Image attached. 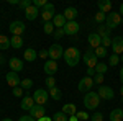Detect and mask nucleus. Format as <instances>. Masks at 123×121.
Returning a JSON list of instances; mask_svg holds the SVG:
<instances>
[{
    "mask_svg": "<svg viewBox=\"0 0 123 121\" xmlns=\"http://www.w3.org/2000/svg\"><path fill=\"white\" fill-rule=\"evenodd\" d=\"M18 121H36V120H33L30 115H25V116H20V120Z\"/></svg>",
    "mask_w": 123,
    "mask_h": 121,
    "instance_id": "nucleus-46",
    "label": "nucleus"
},
{
    "mask_svg": "<svg viewBox=\"0 0 123 121\" xmlns=\"http://www.w3.org/2000/svg\"><path fill=\"white\" fill-rule=\"evenodd\" d=\"M90 121H104V115L100 111H95L92 116H90Z\"/></svg>",
    "mask_w": 123,
    "mask_h": 121,
    "instance_id": "nucleus-38",
    "label": "nucleus"
},
{
    "mask_svg": "<svg viewBox=\"0 0 123 121\" xmlns=\"http://www.w3.org/2000/svg\"><path fill=\"white\" fill-rule=\"evenodd\" d=\"M95 75V69H87V77H94Z\"/></svg>",
    "mask_w": 123,
    "mask_h": 121,
    "instance_id": "nucleus-47",
    "label": "nucleus"
},
{
    "mask_svg": "<svg viewBox=\"0 0 123 121\" xmlns=\"http://www.w3.org/2000/svg\"><path fill=\"white\" fill-rule=\"evenodd\" d=\"M122 23H123V18H122Z\"/></svg>",
    "mask_w": 123,
    "mask_h": 121,
    "instance_id": "nucleus-55",
    "label": "nucleus"
},
{
    "mask_svg": "<svg viewBox=\"0 0 123 121\" xmlns=\"http://www.w3.org/2000/svg\"><path fill=\"white\" fill-rule=\"evenodd\" d=\"M39 13H41V12H39V8H36L35 5H31V7H28V8L25 10V18L30 20V21H33V20L38 18Z\"/></svg>",
    "mask_w": 123,
    "mask_h": 121,
    "instance_id": "nucleus-18",
    "label": "nucleus"
},
{
    "mask_svg": "<svg viewBox=\"0 0 123 121\" xmlns=\"http://www.w3.org/2000/svg\"><path fill=\"white\" fill-rule=\"evenodd\" d=\"M69 121H79V120H77V116L74 115V116H69Z\"/></svg>",
    "mask_w": 123,
    "mask_h": 121,
    "instance_id": "nucleus-49",
    "label": "nucleus"
},
{
    "mask_svg": "<svg viewBox=\"0 0 123 121\" xmlns=\"http://www.w3.org/2000/svg\"><path fill=\"white\" fill-rule=\"evenodd\" d=\"M120 62V56H117V54H112V56L108 57V65L112 67V65H117Z\"/></svg>",
    "mask_w": 123,
    "mask_h": 121,
    "instance_id": "nucleus-35",
    "label": "nucleus"
},
{
    "mask_svg": "<svg viewBox=\"0 0 123 121\" xmlns=\"http://www.w3.org/2000/svg\"><path fill=\"white\" fill-rule=\"evenodd\" d=\"M64 35H67V36H74V35H77L79 33V29H80V25L77 23V21H67L66 26H64Z\"/></svg>",
    "mask_w": 123,
    "mask_h": 121,
    "instance_id": "nucleus-11",
    "label": "nucleus"
},
{
    "mask_svg": "<svg viewBox=\"0 0 123 121\" xmlns=\"http://www.w3.org/2000/svg\"><path fill=\"white\" fill-rule=\"evenodd\" d=\"M105 20H107V15L105 13H102V12H97L95 13V21L97 23H104Z\"/></svg>",
    "mask_w": 123,
    "mask_h": 121,
    "instance_id": "nucleus-37",
    "label": "nucleus"
},
{
    "mask_svg": "<svg viewBox=\"0 0 123 121\" xmlns=\"http://www.w3.org/2000/svg\"><path fill=\"white\" fill-rule=\"evenodd\" d=\"M23 57H25V61H28V62H33V61L38 57V52H36L33 47H28V49L23 52Z\"/></svg>",
    "mask_w": 123,
    "mask_h": 121,
    "instance_id": "nucleus-24",
    "label": "nucleus"
},
{
    "mask_svg": "<svg viewBox=\"0 0 123 121\" xmlns=\"http://www.w3.org/2000/svg\"><path fill=\"white\" fill-rule=\"evenodd\" d=\"M20 87H21L23 90H30V88L33 87V80H31V79H21V84H20Z\"/></svg>",
    "mask_w": 123,
    "mask_h": 121,
    "instance_id": "nucleus-32",
    "label": "nucleus"
},
{
    "mask_svg": "<svg viewBox=\"0 0 123 121\" xmlns=\"http://www.w3.org/2000/svg\"><path fill=\"white\" fill-rule=\"evenodd\" d=\"M84 62L89 65V69H95V65L98 64V62H97V56H95V52H94V49H92V47L85 51V54H84Z\"/></svg>",
    "mask_w": 123,
    "mask_h": 121,
    "instance_id": "nucleus-10",
    "label": "nucleus"
},
{
    "mask_svg": "<svg viewBox=\"0 0 123 121\" xmlns=\"http://www.w3.org/2000/svg\"><path fill=\"white\" fill-rule=\"evenodd\" d=\"M112 49H113V54H117V56L123 54V38L122 36L112 38Z\"/></svg>",
    "mask_w": 123,
    "mask_h": 121,
    "instance_id": "nucleus-13",
    "label": "nucleus"
},
{
    "mask_svg": "<svg viewBox=\"0 0 123 121\" xmlns=\"http://www.w3.org/2000/svg\"><path fill=\"white\" fill-rule=\"evenodd\" d=\"M94 52H95V56H97V57H100V59L107 56V49H105L104 46H98L97 49H94Z\"/></svg>",
    "mask_w": 123,
    "mask_h": 121,
    "instance_id": "nucleus-33",
    "label": "nucleus"
},
{
    "mask_svg": "<svg viewBox=\"0 0 123 121\" xmlns=\"http://www.w3.org/2000/svg\"><path fill=\"white\" fill-rule=\"evenodd\" d=\"M33 5H35L36 8H39V7L44 8V7L48 5V2H46V0H33Z\"/></svg>",
    "mask_w": 123,
    "mask_h": 121,
    "instance_id": "nucleus-39",
    "label": "nucleus"
},
{
    "mask_svg": "<svg viewBox=\"0 0 123 121\" xmlns=\"http://www.w3.org/2000/svg\"><path fill=\"white\" fill-rule=\"evenodd\" d=\"M102 46L107 49L108 46H112V39H110V36H104L102 38Z\"/></svg>",
    "mask_w": 123,
    "mask_h": 121,
    "instance_id": "nucleus-43",
    "label": "nucleus"
},
{
    "mask_svg": "<svg viewBox=\"0 0 123 121\" xmlns=\"http://www.w3.org/2000/svg\"><path fill=\"white\" fill-rule=\"evenodd\" d=\"M122 38H123V36H122Z\"/></svg>",
    "mask_w": 123,
    "mask_h": 121,
    "instance_id": "nucleus-56",
    "label": "nucleus"
},
{
    "mask_svg": "<svg viewBox=\"0 0 123 121\" xmlns=\"http://www.w3.org/2000/svg\"><path fill=\"white\" fill-rule=\"evenodd\" d=\"M48 52H49V57L53 61H56V62H57V59H61V57L64 56V49H62V46L59 43H54L53 46L48 49Z\"/></svg>",
    "mask_w": 123,
    "mask_h": 121,
    "instance_id": "nucleus-8",
    "label": "nucleus"
},
{
    "mask_svg": "<svg viewBox=\"0 0 123 121\" xmlns=\"http://www.w3.org/2000/svg\"><path fill=\"white\" fill-rule=\"evenodd\" d=\"M118 13H120V15H123V3L120 5V12H118Z\"/></svg>",
    "mask_w": 123,
    "mask_h": 121,
    "instance_id": "nucleus-51",
    "label": "nucleus"
},
{
    "mask_svg": "<svg viewBox=\"0 0 123 121\" xmlns=\"http://www.w3.org/2000/svg\"><path fill=\"white\" fill-rule=\"evenodd\" d=\"M92 87H94V77H82L80 80H79V84H77V90L82 93H89L90 90H92Z\"/></svg>",
    "mask_w": 123,
    "mask_h": 121,
    "instance_id": "nucleus-4",
    "label": "nucleus"
},
{
    "mask_svg": "<svg viewBox=\"0 0 123 121\" xmlns=\"http://www.w3.org/2000/svg\"><path fill=\"white\" fill-rule=\"evenodd\" d=\"M100 105V97L97 92H89L84 95V106L87 110H95Z\"/></svg>",
    "mask_w": 123,
    "mask_h": 121,
    "instance_id": "nucleus-2",
    "label": "nucleus"
},
{
    "mask_svg": "<svg viewBox=\"0 0 123 121\" xmlns=\"http://www.w3.org/2000/svg\"><path fill=\"white\" fill-rule=\"evenodd\" d=\"M76 116H77V120H79V121H87L89 118H90L87 111H77V115H76Z\"/></svg>",
    "mask_w": 123,
    "mask_h": 121,
    "instance_id": "nucleus-36",
    "label": "nucleus"
},
{
    "mask_svg": "<svg viewBox=\"0 0 123 121\" xmlns=\"http://www.w3.org/2000/svg\"><path fill=\"white\" fill-rule=\"evenodd\" d=\"M10 33L13 35V36H21L23 33H25V29H26V26H25V23L23 21H20V20H15V21H12L10 23Z\"/></svg>",
    "mask_w": 123,
    "mask_h": 121,
    "instance_id": "nucleus-5",
    "label": "nucleus"
},
{
    "mask_svg": "<svg viewBox=\"0 0 123 121\" xmlns=\"http://www.w3.org/2000/svg\"><path fill=\"white\" fill-rule=\"evenodd\" d=\"M120 95H122V100H123V85H122V88H120Z\"/></svg>",
    "mask_w": 123,
    "mask_h": 121,
    "instance_id": "nucleus-52",
    "label": "nucleus"
},
{
    "mask_svg": "<svg viewBox=\"0 0 123 121\" xmlns=\"http://www.w3.org/2000/svg\"><path fill=\"white\" fill-rule=\"evenodd\" d=\"M35 105H36V103H35V100H33V97H31V95H25V97L21 98V110L30 111Z\"/></svg>",
    "mask_w": 123,
    "mask_h": 121,
    "instance_id": "nucleus-19",
    "label": "nucleus"
},
{
    "mask_svg": "<svg viewBox=\"0 0 123 121\" xmlns=\"http://www.w3.org/2000/svg\"><path fill=\"white\" fill-rule=\"evenodd\" d=\"M64 18L67 20V21H76V18H77V8H74V7H67L66 10H64Z\"/></svg>",
    "mask_w": 123,
    "mask_h": 121,
    "instance_id": "nucleus-21",
    "label": "nucleus"
},
{
    "mask_svg": "<svg viewBox=\"0 0 123 121\" xmlns=\"http://www.w3.org/2000/svg\"><path fill=\"white\" fill-rule=\"evenodd\" d=\"M2 121H13L12 118H5V120H2Z\"/></svg>",
    "mask_w": 123,
    "mask_h": 121,
    "instance_id": "nucleus-53",
    "label": "nucleus"
},
{
    "mask_svg": "<svg viewBox=\"0 0 123 121\" xmlns=\"http://www.w3.org/2000/svg\"><path fill=\"white\" fill-rule=\"evenodd\" d=\"M97 93H98L100 100H112L115 97L113 88H112V87H107V85H100L98 90H97Z\"/></svg>",
    "mask_w": 123,
    "mask_h": 121,
    "instance_id": "nucleus-9",
    "label": "nucleus"
},
{
    "mask_svg": "<svg viewBox=\"0 0 123 121\" xmlns=\"http://www.w3.org/2000/svg\"><path fill=\"white\" fill-rule=\"evenodd\" d=\"M120 61H122V62H123V54H122V56H120Z\"/></svg>",
    "mask_w": 123,
    "mask_h": 121,
    "instance_id": "nucleus-54",
    "label": "nucleus"
},
{
    "mask_svg": "<svg viewBox=\"0 0 123 121\" xmlns=\"http://www.w3.org/2000/svg\"><path fill=\"white\" fill-rule=\"evenodd\" d=\"M120 25H122V15L118 12H110L107 15V20H105V26L108 29H115Z\"/></svg>",
    "mask_w": 123,
    "mask_h": 121,
    "instance_id": "nucleus-3",
    "label": "nucleus"
},
{
    "mask_svg": "<svg viewBox=\"0 0 123 121\" xmlns=\"http://www.w3.org/2000/svg\"><path fill=\"white\" fill-rule=\"evenodd\" d=\"M87 41H89V46L92 49H97L98 46H102V38L98 36L97 33H90L89 38H87Z\"/></svg>",
    "mask_w": 123,
    "mask_h": 121,
    "instance_id": "nucleus-17",
    "label": "nucleus"
},
{
    "mask_svg": "<svg viewBox=\"0 0 123 121\" xmlns=\"http://www.w3.org/2000/svg\"><path fill=\"white\" fill-rule=\"evenodd\" d=\"M62 57H64V61H66V64L69 67H76L79 64V61H80V51L72 46V47H69V49L64 51V56Z\"/></svg>",
    "mask_w": 123,
    "mask_h": 121,
    "instance_id": "nucleus-1",
    "label": "nucleus"
},
{
    "mask_svg": "<svg viewBox=\"0 0 123 121\" xmlns=\"http://www.w3.org/2000/svg\"><path fill=\"white\" fill-rule=\"evenodd\" d=\"M5 79H7V84H8L12 88L20 87V84H21V79L18 77V74H17V72H12V70H10L8 74L5 75Z\"/></svg>",
    "mask_w": 123,
    "mask_h": 121,
    "instance_id": "nucleus-14",
    "label": "nucleus"
},
{
    "mask_svg": "<svg viewBox=\"0 0 123 121\" xmlns=\"http://www.w3.org/2000/svg\"><path fill=\"white\" fill-rule=\"evenodd\" d=\"M8 65H10V69H12V72H17V74H18V72L23 70V61L18 59V57H10Z\"/></svg>",
    "mask_w": 123,
    "mask_h": 121,
    "instance_id": "nucleus-15",
    "label": "nucleus"
},
{
    "mask_svg": "<svg viewBox=\"0 0 123 121\" xmlns=\"http://www.w3.org/2000/svg\"><path fill=\"white\" fill-rule=\"evenodd\" d=\"M54 5L53 3H48L44 8L41 10V13H39V17L43 18V23H48V21H53V18H54Z\"/></svg>",
    "mask_w": 123,
    "mask_h": 121,
    "instance_id": "nucleus-7",
    "label": "nucleus"
},
{
    "mask_svg": "<svg viewBox=\"0 0 123 121\" xmlns=\"http://www.w3.org/2000/svg\"><path fill=\"white\" fill-rule=\"evenodd\" d=\"M123 120V110L120 108H115L110 113V121H122Z\"/></svg>",
    "mask_w": 123,
    "mask_h": 121,
    "instance_id": "nucleus-25",
    "label": "nucleus"
},
{
    "mask_svg": "<svg viewBox=\"0 0 123 121\" xmlns=\"http://www.w3.org/2000/svg\"><path fill=\"white\" fill-rule=\"evenodd\" d=\"M97 7H98V12L108 15V13L112 12V2H110V0H100V2L97 3Z\"/></svg>",
    "mask_w": 123,
    "mask_h": 121,
    "instance_id": "nucleus-20",
    "label": "nucleus"
},
{
    "mask_svg": "<svg viewBox=\"0 0 123 121\" xmlns=\"http://www.w3.org/2000/svg\"><path fill=\"white\" fill-rule=\"evenodd\" d=\"M10 46L15 47V49H20L23 46V38L21 36H12L10 38Z\"/></svg>",
    "mask_w": 123,
    "mask_h": 121,
    "instance_id": "nucleus-26",
    "label": "nucleus"
},
{
    "mask_svg": "<svg viewBox=\"0 0 123 121\" xmlns=\"http://www.w3.org/2000/svg\"><path fill=\"white\" fill-rule=\"evenodd\" d=\"M51 118H53V121H69V116H67L66 113H62V111L54 113Z\"/></svg>",
    "mask_w": 123,
    "mask_h": 121,
    "instance_id": "nucleus-28",
    "label": "nucleus"
},
{
    "mask_svg": "<svg viewBox=\"0 0 123 121\" xmlns=\"http://www.w3.org/2000/svg\"><path fill=\"white\" fill-rule=\"evenodd\" d=\"M107 70H108V65L104 64V62H98L95 65V74H105Z\"/></svg>",
    "mask_w": 123,
    "mask_h": 121,
    "instance_id": "nucleus-30",
    "label": "nucleus"
},
{
    "mask_svg": "<svg viewBox=\"0 0 123 121\" xmlns=\"http://www.w3.org/2000/svg\"><path fill=\"white\" fill-rule=\"evenodd\" d=\"M62 113H66L67 116H74V115H77V108L74 103H66L64 106H62V110H61Z\"/></svg>",
    "mask_w": 123,
    "mask_h": 121,
    "instance_id": "nucleus-23",
    "label": "nucleus"
},
{
    "mask_svg": "<svg viewBox=\"0 0 123 121\" xmlns=\"http://www.w3.org/2000/svg\"><path fill=\"white\" fill-rule=\"evenodd\" d=\"M30 116L33 118V120L38 121L39 118H43V116H46V108L43 106V105H35L31 110H30Z\"/></svg>",
    "mask_w": 123,
    "mask_h": 121,
    "instance_id": "nucleus-12",
    "label": "nucleus"
},
{
    "mask_svg": "<svg viewBox=\"0 0 123 121\" xmlns=\"http://www.w3.org/2000/svg\"><path fill=\"white\" fill-rule=\"evenodd\" d=\"M66 23H67V20L64 18L62 13H56V15H54V18H53V25H54L56 28H64Z\"/></svg>",
    "mask_w": 123,
    "mask_h": 121,
    "instance_id": "nucleus-22",
    "label": "nucleus"
},
{
    "mask_svg": "<svg viewBox=\"0 0 123 121\" xmlns=\"http://www.w3.org/2000/svg\"><path fill=\"white\" fill-rule=\"evenodd\" d=\"M57 72V62L56 61H53V59H49L44 62V74L46 75H54Z\"/></svg>",
    "mask_w": 123,
    "mask_h": 121,
    "instance_id": "nucleus-16",
    "label": "nucleus"
},
{
    "mask_svg": "<svg viewBox=\"0 0 123 121\" xmlns=\"http://www.w3.org/2000/svg\"><path fill=\"white\" fill-rule=\"evenodd\" d=\"M46 87L48 88H54V87H56V79H54L53 75H48L46 77Z\"/></svg>",
    "mask_w": 123,
    "mask_h": 121,
    "instance_id": "nucleus-34",
    "label": "nucleus"
},
{
    "mask_svg": "<svg viewBox=\"0 0 123 121\" xmlns=\"http://www.w3.org/2000/svg\"><path fill=\"white\" fill-rule=\"evenodd\" d=\"M23 92H25V90H23L21 87H15V88L12 90V93H13V97H23Z\"/></svg>",
    "mask_w": 123,
    "mask_h": 121,
    "instance_id": "nucleus-41",
    "label": "nucleus"
},
{
    "mask_svg": "<svg viewBox=\"0 0 123 121\" xmlns=\"http://www.w3.org/2000/svg\"><path fill=\"white\" fill-rule=\"evenodd\" d=\"M104 74H95L94 75V84H98V85H102V82H104Z\"/></svg>",
    "mask_w": 123,
    "mask_h": 121,
    "instance_id": "nucleus-42",
    "label": "nucleus"
},
{
    "mask_svg": "<svg viewBox=\"0 0 123 121\" xmlns=\"http://www.w3.org/2000/svg\"><path fill=\"white\" fill-rule=\"evenodd\" d=\"M43 29H44L46 35H53V33H54V25H53V21L43 23Z\"/></svg>",
    "mask_w": 123,
    "mask_h": 121,
    "instance_id": "nucleus-31",
    "label": "nucleus"
},
{
    "mask_svg": "<svg viewBox=\"0 0 123 121\" xmlns=\"http://www.w3.org/2000/svg\"><path fill=\"white\" fill-rule=\"evenodd\" d=\"M31 5H33V2H31V0H21L18 7H20V8H23V10H26L28 7H31Z\"/></svg>",
    "mask_w": 123,
    "mask_h": 121,
    "instance_id": "nucleus-40",
    "label": "nucleus"
},
{
    "mask_svg": "<svg viewBox=\"0 0 123 121\" xmlns=\"http://www.w3.org/2000/svg\"><path fill=\"white\" fill-rule=\"evenodd\" d=\"M120 80H122V85H123V67H122V70H120Z\"/></svg>",
    "mask_w": 123,
    "mask_h": 121,
    "instance_id": "nucleus-50",
    "label": "nucleus"
},
{
    "mask_svg": "<svg viewBox=\"0 0 123 121\" xmlns=\"http://www.w3.org/2000/svg\"><path fill=\"white\" fill-rule=\"evenodd\" d=\"M38 121H53V118H49V116H43V118H39Z\"/></svg>",
    "mask_w": 123,
    "mask_h": 121,
    "instance_id": "nucleus-48",
    "label": "nucleus"
},
{
    "mask_svg": "<svg viewBox=\"0 0 123 121\" xmlns=\"http://www.w3.org/2000/svg\"><path fill=\"white\" fill-rule=\"evenodd\" d=\"M38 57H41V59H46V57H49V52H48V49H41L38 52Z\"/></svg>",
    "mask_w": 123,
    "mask_h": 121,
    "instance_id": "nucleus-45",
    "label": "nucleus"
},
{
    "mask_svg": "<svg viewBox=\"0 0 123 121\" xmlns=\"http://www.w3.org/2000/svg\"><path fill=\"white\" fill-rule=\"evenodd\" d=\"M48 98H49V92H46L44 88H38V90H35V93H33V100H35V103L36 105H46Z\"/></svg>",
    "mask_w": 123,
    "mask_h": 121,
    "instance_id": "nucleus-6",
    "label": "nucleus"
},
{
    "mask_svg": "<svg viewBox=\"0 0 123 121\" xmlns=\"http://www.w3.org/2000/svg\"><path fill=\"white\" fill-rule=\"evenodd\" d=\"M48 92H49V97H51L53 100H56V102H57V100H61V97H62V93H61V90H59L57 87H54V88H49Z\"/></svg>",
    "mask_w": 123,
    "mask_h": 121,
    "instance_id": "nucleus-27",
    "label": "nucleus"
},
{
    "mask_svg": "<svg viewBox=\"0 0 123 121\" xmlns=\"http://www.w3.org/2000/svg\"><path fill=\"white\" fill-rule=\"evenodd\" d=\"M53 35H54V38H56V39H59L61 36H64V29H62V28H56Z\"/></svg>",
    "mask_w": 123,
    "mask_h": 121,
    "instance_id": "nucleus-44",
    "label": "nucleus"
},
{
    "mask_svg": "<svg viewBox=\"0 0 123 121\" xmlns=\"http://www.w3.org/2000/svg\"><path fill=\"white\" fill-rule=\"evenodd\" d=\"M10 47V39L3 35H0V51L2 49H8Z\"/></svg>",
    "mask_w": 123,
    "mask_h": 121,
    "instance_id": "nucleus-29",
    "label": "nucleus"
}]
</instances>
